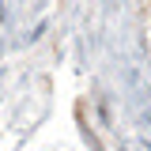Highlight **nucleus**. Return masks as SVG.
<instances>
[]
</instances>
